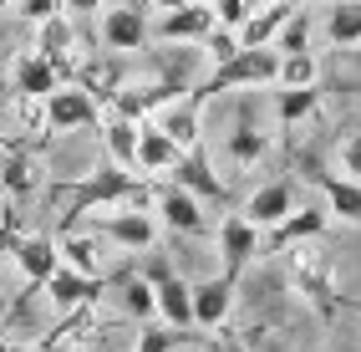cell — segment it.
I'll return each mask as SVG.
<instances>
[{
  "mask_svg": "<svg viewBox=\"0 0 361 352\" xmlns=\"http://www.w3.org/2000/svg\"><path fill=\"white\" fill-rule=\"evenodd\" d=\"M275 82H280V52H275V46H239V52H234L224 66H214V72L194 87V98L209 102V98H219V92L275 87Z\"/></svg>",
  "mask_w": 361,
  "mask_h": 352,
  "instance_id": "obj_1",
  "label": "cell"
},
{
  "mask_svg": "<svg viewBox=\"0 0 361 352\" xmlns=\"http://www.w3.org/2000/svg\"><path fill=\"white\" fill-rule=\"evenodd\" d=\"M285 266H290V281L295 291L310 296V307H321L326 317L336 312V276H331V255L316 245V240H295L285 245Z\"/></svg>",
  "mask_w": 361,
  "mask_h": 352,
  "instance_id": "obj_2",
  "label": "cell"
},
{
  "mask_svg": "<svg viewBox=\"0 0 361 352\" xmlns=\"http://www.w3.org/2000/svg\"><path fill=\"white\" fill-rule=\"evenodd\" d=\"M97 230L117 250H153L158 245V220H153V209H142V204H128V209L107 204L97 215Z\"/></svg>",
  "mask_w": 361,
  "mask_h": 352,
  "instance_id": "obj_3",
  "label": "cell"
},
{
  "mask_svg": "<svg viewBox=\"0 0 361 352\" xmlns=\"http://www.w3.org/2000/svg\"><path fill=\"white\" fill-rule=\"evenodd\" d=\"M46 128L51 133H77V128H102V107L92 87H56L46 98Z\"/></svg>",
  "mask_w": 361,
  "mask_h": 352,
  "instance_id": "obj_4",
  "label": "cell"
},
{
  "mask_svg": "<svg viewBox=\"0 0 361 352\" xmlns=\"http://www.w3.org/2000/svg\"><path fill=\"white\" fill-rule=\"evenodd\" d=\"M153 215H163V225L173 235H204L209 230V215H204V199L194 189H183L178 179H168L153 189Z\"/></svg>",
  "mask_w": 361,
  "mask_h": 352,
  "instance_id": "obj_5",
  "label": "cell"
},
{
  "mask_svg": "<svg viewBox=\"0 0 361 352\" xmlns=\"http://www.w3.org/2000/svg\"><path fill=\"white\" fill-rule=\"evenodd\" d=\"M148 281H153V296H158V322L188 332L194 327V281H183L168 266H148Z\"/></svg>",
  "mask_w": 361,
  "mask_h": 352,
  "instance_id": "obj_6",
  "label": "cell"
},
{
  "mask_svg": "<svg viewBox=\"0 0 361 352\" xmlns=\"http://www.w3.org/2000/svg\"><path fill=\"white\" fill-rule=\"evenodd\" d=\"M148 36H153V26H148V11H142V6H112V11H102V46L112 57L142 52Z\"/></svg>",
  "mask_w": 361,
  "mask_h": 352,
  "instance_id": "obj_7",
  "label": "cell"
},
{
  "mask_svg": "<svg viewBox=\"0 0 361 352\" xmlns=\"http://www.w3.org/2000/svg\"><path fill=\"white\" fill-rule=\"evenodd\" d=\"M234 291H239V276L234 271L194 281V327H204V332L224 327V317L234 312Z\"/></svg>",
  "mask_w": 361,
  "mask_h": 352,
  "instance_id": "obj_8",
  "label": "cell"
},
{
  "mask_svg": "<svg viewBox=\"0 0 361 352\" xmlns=\"http://www.w3.org/2000/svg\"><path fill=\"white\" fill-rule=\"evenodd\" d=\"M199 98H194V92H188V98H183V92H178V98H168L158 112H153V123L168 133V138H173V143L183 148V153H194V148H204V123H199Z\"/></svg>",
  "mask_w": 361,
  "mask_h": 352,
  "instance_id": "obj_9",
  "label": "cell"
},
{
  "mask_svg": "<svg viewBox=\"0 0 361 352\" xmlns=\"http://www.w3.org/2000/svg\"><path fill=\"white\" fill-rule=\"evenodd\" d=\"M219 26V16H214V6H199V0H188L183 11H168L163 20H158V41H168V46H204V36Z\"/></svg>",
  "mask_w": 361,
  "mask_h": 352,
  "instance_id": "obj_10",
  "label": "cell"
},
{
  "mask_svg": "<svg viewBox=\"0 0 361 352\" xmlns=\"http://www.w3.org/2000/svg\"><path fill=\"white\" fill-rule=\"evenodd\" d=\"M102 286H107L102 276H87V271H77V266L61 261V271L46 281V296L56 301V312H87L92 301L102 296Z\"/></svg>",
  "mask_w": 361,
  "mask_h": 352,
  "instance_id": "obj_11",
  "label": "cell"
},
{
  "mask_svg": "<svg viewBox=\"0 0 361 352\" xmlns=\"http://www.w3.org/2000/svg\"><path fill=\"white\" fill-rule=\"evenodd\" d=\"M255 255H259V225L245 220V209H239V215H229V220L219 225V261H224V271L239 276Z\"/></svg>",
  "mask_w": 361,
  "mask_h": 352,
  "instance_id": "obj_12",
  "label": "cell"
},
{
  "mask_svg": "<svg viewBox=\"0 0 361 352\" xmlns=\"http://www.w3.org/2000/svg\"><path fill=\"white\" fill-rule=\"evenodd\" d=\"M11 255H16V266H20V276H26L31 286H46V281L61 271V245L51 235H26V240L11 245Z\"/></svg>",
  "mask_w": 361,
  "mask_h": 352,
  "instance_id": "obj_13",
  "label": "cell"
},
{
  "mask_svg": "<svg viewBox=\"0 0 361 352\" xmlns=\"http://www.w3.org/2000/svg\"><path fill=\"white\" fill-rule=\"evenodd\" d=\"M290 209H295V184L290 179H270L245 199V220H255L259 230H275Z\"/></svg>",
  "mask_w": 361,
  "mask_h": 352,
  "instance_id": "obj_14",
  "label": "cell"
},
{
  "mask_svg": "<svg viewBox=\"0 0 361 352\" xmlns=\"http://www.w3.org/2000/svg\"><path fill=\"white\" fill-rule=\"evenodd\" d=\"M183 158V148L168 138L153 117L142 123V133H137V174H148V179H163V174H173V163Z\"/></svg>",
  "mask_w": 361,
  "mask_h": 352,
  "instance_id": "obj_15",
  "label": "cell"
},
{
  "mask_svg": "<svg viewBox=\"0 0 361 352\" xmlns=\"http://www.w3.org/2000/svg\"><path fill=\"white\" fill-rule=\"evenodd\" d=\"M61 87V66L41 52H26L16 61V98H51Z\"/></svg>",
  "mask_w": 361,
  "mask_h": 352,
  "instance_id": "obj_16",
  "label": "cell"
},
{
  "mask_svg": "<svg viewBox=\"0 0 361 352\" xmlns=\"http://www.w3.org/2000/svg\"><path fill=\"white\" fill-rule=\"evenodd\" d=\"M326 220H331V209L295 204L290 215H285V220L270 230V245H275V250H285V245H295V240H321V235H326Z\"/></svg>",
  "mask_w": 361,
  "mask_h": 352,
  "instance_id": "obj_17",
  "label": "cell"
},
{
  "mask_svg": "<svg viewBox=\"0 0 361 352\" xmlns=\"http://www.w3.org/2000/svg\"><path fill=\"white\" fill-rule=\"evenodd\" d=\"M137 133H142L137 117H123V112L102 117V143H107V158L117 163V169H128V174H137Z\"/></svg>",
  "mask_w": 361,
  "mask_h": 352,
  "instance_id": "obj_18",
  "label": "cell"
},
{
  "mask_svg": "<svg viewBox=\"0 0 361 352\" xmlns=\"http://www.w3.org/2000/svg\"><path fill=\"white\" fill-rule=\"evenodd\" d=\"M321 184V194H326V209L336 220H346V225H361V179L351 174H310Z\"/></svg>",
  "mask_w": 361,
  "mask_h": 352,
  "instance_id": "obj_19",
  "label": "cell"
},
{
  "mask_svg": "<svg viewBox=\"0 0 361 352\" xmlns=\"http://www.w3.org/2000/svg\"><path fill=\"white\" fill-rule=\"evenodd\" d=\"M285 20H290V0H280V6H255L245 16V26H239V46H275Z\"/></svg>",
  "mask_w": 361,
  "mask_h": 352,
  "instance_id": "obj_20",
  "label": "cell"
},
{
  "mask_svg": "<svg viewBox=\"0 0 361 352\" xmlns=\"http://www.w3.org/2000/svg\"><path fill=\"white\" fill-rule=\"evenodd\" d=\"M168 179H178L183 189H194L199 199H219L224 194V184L214 179V169H209V158H204V148H194V153H183L178 163H173V174Z\"/></svg>",
  "mask_w": 361,
  "mask_h": 352,
  "instance_id": "obj_21",
  "label": "cell"
},
{
  "mask_svg": "<svg viewBox=\"0 0 361 352\" xmlns=\"http://www.w3.org/2000/svg\"><path fill=\"white\" fill-rule=\"evenodd\" d=\"M36 52H41V57H51L56 66L71 61V52H77V31H71V16H66V11H56V16H46V20H41Z\"/></svg>",
  "mask_w": 361,
  "mask_h": 352,
  "instance_id": "obj_22",
  "label": "cell"
},
{
  "mask_svg": "<svg viewBox=\"0 0 361 352\" xmlns=\"http://www.w3.org/2000/svg\"><path fill=\"white\" fill-rule=\"evenodd\" d=\"M56 245H61V261L66 266H77L87 276H102V245H97V235H92V230H66Z\"/></svg>",
  "mask_w": 361,
  "mask_h": 352,
  "instance_id": "obj_23",
  "label": "cell"
},
{
  "mask_svg": "<svg viewBox=\"0 0 361 352\" xmlns=\"http://www.w3.org/2000/svg\"><path fill=\"white\" fill-rule=\"evenodd\" d=\"M270 148H275V138L264 133V128H234L229 143H224V153H229L234 169H250V163H259Z\"/></svg>",
  "mask_w": 361,
  "mask_h": 352,
  "instance_id": "obj_24",
  "label": "cell"
},
{
  "mask_svg": "<svg viewBox=\"0 0 361 352\" xmlns=\"http://www.w3.org/2000/svg\"><path fill=\"white\" fill-rule=\"evenodd\" d=\"M326 41L331 46H361V0H336V6H331Z\"/></svg>",
  "mask_w": 361,
  "mask_h": 352,
  "instance_id": "obj_25",
  "label": "cell"
},
{
  "mask_svg": "<svg viewBox=\"0 0 361 352\" xmlns=\"http://www.w3.org/2000/svg\"><path fill=\"white\" fill-rule=\"evenodd\" d=\"M316 107H321V92L316 87H280L275 92V117H280L285 128L300 123V117H310Z\"/></svg>",
  "mask_w": 361,
  "mask_h": 352,
  "instance_id": "obj_26",
  "label": "cell"
},
{
  "mask_svg": "<svg viewBox=\"0 0 361 352\" xmlns=\"http://www.w3.org/2000/svg\"><path fill=\"white\" fill-rule=\"evenodd\" d=\"M183 342H188L183 327H168V322H158V317H153V322L133 337V352H178Z\"/></svg>",
  "mask_w": 361,
  "mask_h": 352,
  "instance_id": "obj_27",
  "label": "cell"
},
{
  "mask_svg": "<svg viewBox=\"0 0 361 352\" xmlns=\"http://www.w3.org/2000/svg\"><path fill=\"white\" fill-rule=\"evenodd\" d=\"M123 312L137 322H153L158 317V296H153V281L148 276H128L123 281Z\"/></svg>",
  "mask_w": 361,
  "mask_h": 352,
  "instance_id": "obj_28",
  "label": "cell"
},
{
  "mask_svg": "<svg viewBox=\"0 0 361 352\" xmlns=\"http://www.w3.org/2000/svg\"><path fill=\"white\" fill-rule=\"evenodd\" d=\"M321 82V66L310 52H290V57H280V82L275 87H316Z\"/></svg>",
  "mask_w": 361,
  "mask_h": 352,
  "instance_id": "obj_29",
  "label": "cell"
},
{
  "mask_svg": "<svg viewBox=\"0 0 361 352\" xmlns=\"http://www.w3.org/2000/svg\"><path fill=\"white\" fill-rule=\"evenodd\" d=\"M275 52H280V57H290V52H310V20H305L300 11H290V20L280 26Z\"/></svg>",
  "mask_w": 361,
  "mask_h": 352,
  "instance_id": "obj_30",
  "label": "cell"
},
{
  "mask_svg": "<svg viewBox=\"0 0 361 352\" xmlns=\"http://www.w3.org/2000/svg\"><path fill=\"white\" fill-rule=\"evenodd\" d=\"M199 52L209 57V66H224V61L239 52V31H234V26H214V31L204 36V46H199Z\"/></svg>",
  "mask_w": 361,
  "mask_h": 352,
  "instance_id": "obj_31",
  "label": "cell"
},
{
  "mask_svg": "<svg viewBox=\"0 0 361 352\" xmlns=\"http://www.w3.org/2000/svg\"><path fill=\"white\" fill-rule=\"evenodd\" d=\"M31 184H36V169H31V158H20V153H16V158L6 163V189H11V194H26Z\"/></svg>",
  "mask_w": 361,
  "mask_h": 352,
  "instance_id": "obj_32",
  "label": "cell"
},
{
  "mask_svg": "<svg viewBox=\"0 0 361 352\" xmlns=\"http://www.w3.org/2000/svg\"><path fill=\"white\" fill-rule=\"evenodd\" d=\"M255 6H250V0H214V16H219V26H245V16H250Z\"/></svg>",
  "mask_w": 361,
  "mask_h": 352,
  "instance_id": "obj_33",
  "label": "cell"
},
{
  "mask_svg": "<svg viewBox=\"0 0 361 352\" xmlns=\"http://www.w3.org/2000/svg\"><path fill=\"white\" fill-rule=\"evenodd\" d=\"M16 11L26 16V20H36V26H41L46 16H56V11H61V0H16Z\"/></svg>",
  "mask_w": 361,
  "mask_h": 352,
  "instance_id": "obj_34",
  "label": "cell"
},
{
  "mask_svg": "<svg viewBox=\"0 0 361 352\" xmlns=\"http://www.w3.org/2000/svg\"><path fill=\"white\" fill-rule=\"evenodd\" d=\"M341 169H346L351 179H361V133H351L346 143H341Z\"/></svg>",
  "mask_w": 361,
  "mask_h": 352,
  "instance_id": "obj_35",
  "label": "cell"
},
{
  "mask_svg": "<svg viewBox=\"0 0 361 352\" xmlns=\"http://www.w3.org/2000/svg\"><path fill=\"white\" fill-rule=\"evenodd\" d=\"M66 16H87V11H102V0H61Z\"/></svg>",
  "mask_w": 361,
  "mask_h": 352,
  "instance_id": "obj_36",
  "label": "cell"
},
{
  "mask_svg": "<svg viewBox=\"0 0 361 352\" xmlns=\"http://www.w3.org/2000/svg\"><path fill=\"white\" fill-rule=\"evenodd\" d=\"M199 352H245V347L229 342V337H209V342H199Z\"/></svg>",
  "mask_w": 361,
  "mask_h": 352,
  "instance_id": "obj_37",
  "label": "cell"
},
{
  "mask_svg": "<svg viewBox=\"0 0 361 352\" xmlns=\"http://www.w3.org/2000/svg\"><path fill=\"white\" fill-rule=\"evenodd\" d=\"M31 352H77V347L61 342V337H51V342H41V347H31Z\"/></svg>",
  "mask_w": 361,
  "mask_h": 352,
  "instance_id": "obj_38",
  "label": "cell"
},
{
  "mask_svg": "<svg viewBox=\"0 0 361 352\" xmlns=\"http://www.w3.org/2000/svg\"><path fill=\"white\" fill-rule=\"evenodd\" d=\"M183 6H188V0H153V11H158V16H168V11H183Z\"/></svg>",
  "mask_w": 361,
  "mask_h": 352,
  "instance_id": "obj_39",
  "label": "cell"
},
{
  "mask_svg": "<svg viewBox=\"0 0 361 352\" xmlns=\"http://www.w3.org/2000/svg\"><path fill=\"white\" fill-rule=\"evenodd\" d=\"M11 317V296H6V286H0V322Z\"/></svg>",
  "mask_w": 361,
  "mask_h": 352,
  "instance_id": "obj_40",
  "label": "cell"
},
{
  "mask_svg": "<svg viewBox=\"0 0 361 352\" xmlns=\"http://www.w3.org/2000/svg\"><path fill=\"white\" fill-rule=\"evenodd\" d=\"M250 6H280V0H250Z\"/></svg>",
  "mask_w": 361,
  "mask_h": 352,
  "instance_id": "obj_41",
  "label": "cell"
},
{
  "mask_svg": "<svg viewBox=\"0 0 361 352\" xmlns=\"http://www.w3.org/2000/svg\"><path fill=\"white\" fill-rule=\"evenodd\" d=\"M0 72H6V46H0Z\"/></svg>",
  "mask_w": 361,
  "mask_h": 352,
  "instance_id": "obj_42",
  "label": "cell"
},
{
  "mask_svg": "<svg viewBox=\"0 0 361 352\" xmlns=\"http://www.w3.org/2000/svg\"><path fill=\"white\" fill-rule=\"evenodd\" d=\"M6 6H16V0H0V11H6Z\"/></svg>",
  "mask_w": 361,
  "mask_h": 352,
  "instance_id": "obj_43",
  "label": "cell"
},
{
  "mask_svg": "<svg viewBox=\"0 0 361 352\" xmlns=\"http://www.w3.org/2000/svg\"><path fill=\"white\" fill-rule=\"evenodd\" d=\"M92 352H112V347H92Z\"/></svg>",
  "mask_w": 361,
  "mask_h": 352,
  "instance_id": "obj_44",
  "label": "cell"
},
{
  "mask_svg": "<svg viewBox=\"0 0 361 352\" xmlns=\"http://www.w3.org/2000/svg\"><path fill=\"white\" fill-rule=\"evenodd\" d=\"M199 6H214V0H199Z\"/></svg>",
  "mask_w": 361,
  "mask_h": 352,
  "instance_id": "obj_45",
  "label": "cell"
},
{
  "mask_svg": "<svg viewBox=\"0 0 361 352\" xmlns=\"http://www.w3.org/2000/svg\"><path fill=\"white\" fill-rule=\"evenodd\" d=\"M0 352H6V347H0Z\"/></svg>",
  "mask_w": 361,
  "mask_h": 352,
  "instance_id": "obj_46",
  "label": "cell"
}]
</instances>
